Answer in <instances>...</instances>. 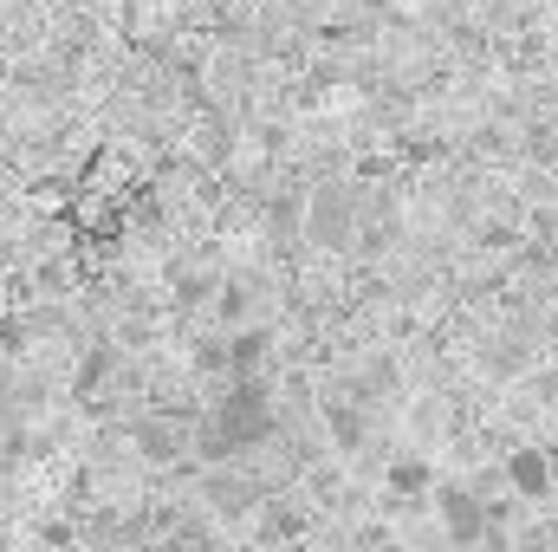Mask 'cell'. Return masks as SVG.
Segmentation results:
<instances>
[{"label": "cell", "instance_id": "6da1fadb", "mask_svg": "<svg viewBox=\"0 0 558 552\" xmlns=\"http://www.w3.org/2000/svg\"><path fill=\"white\" fill-rule=\"evenodd\" d=\"M267 429H274V404H267V391L247 384V377H234L228 404L215 410L208 435H202V455H215V461H221V455H241V448L267 442Z\"/></svg>", "mask_w": 558, "mask_h": 552}, {"label": "cell", "instance_id": "7a4b0ae2", "mask_svg": "<svg viewBox=\"0 0 558 552\" xmlns=\"http://www.w3.org/2000/svg\"><path fill=\"white\" fill-rule=\"evenodd\" d=\"M435 507H441V520H448V540L454 547H474L481 533H487V501H474V494H461V488H448V494H435Z\"/></svg>", "mask_w": 558, "mask_h": 552}, {"label": "cell", "instance_id": "3957f363", "mask_svg": "<svg viewBox=\"0 0 558 552\" xmlns=\"http://www.w3.org/2000/svg\"><path fill=\"white\" fill-rule=\"evenodd\" d=\"M507 481H513L520 501H546L553 494V455L546 448H513L507 455Z\"/></svg>", "mask_w": 558, "mask_h": 552}, {"label": "cell", "instance_id": "277c9868", "mask_svg": "<svg viewBox=\"0 0 558 552\" xmlns=\"http://www.w3.org/2000/svg\"><path fill=\"white\" fill-rule=\"evenodd\" d=\"M390 488L416 494V488H428V468H422V461H397V468H390Z\"/></svg>", "mask_w": 558, "mask_h": 552}, {"label": "cell", "instance_id": "5b68a950", "mask_svg": "<svg viewBox=\"0 0 558 552\" xmlns=\"http://www.w3.org/2000/svg\"><path fill=\"white\" fill-rule=\"evenodd\" d=\"M325 228H331V235L344 228V208H338L331 195H318V208H312V235H325Z\"/></svg>", "mask_w": 558, "mask_h": 552}, {"label": "cell", "instance_id": "8992f818", "mask_svg": "<svg viewBox=\"0 0 558 552\" xmlns=\"http://www.w3.org/2000/svg\"><path fill=\"white\" fill-rule=\"evenodd\" d=\"M137 435H143V448H149V455H175V435H169V429H156V422H143Z\"/></svg>", "mask_w": 558, "mask_h": 552}, {"label": "cell", "instance_id": "52a82bcc", "mask_svg": "<svg viewBox=\"0 0 558 552\" xmlns=\"http://www.w3.org/2000/svg\"><path fill=\"white\" fill-rule=\"evenodd\" d=\"M546 397H558V364L546 371Z\"/></svg>", "mask_w": 558, "mask_h": 552}, {"label": "cell", "instance_id": "ba28073f", "mask_svg": "<svg viewBox=\"0 0 558 552\" xmlns=\"http://www.w3.org/2000/svg\"><path fill=\"white\" fill-rule=\"evenodd\" d=\"M553 338H558V312H553Z\"/></svg>", "mask_w": 558, "mask_h": 552}]
</instances>
